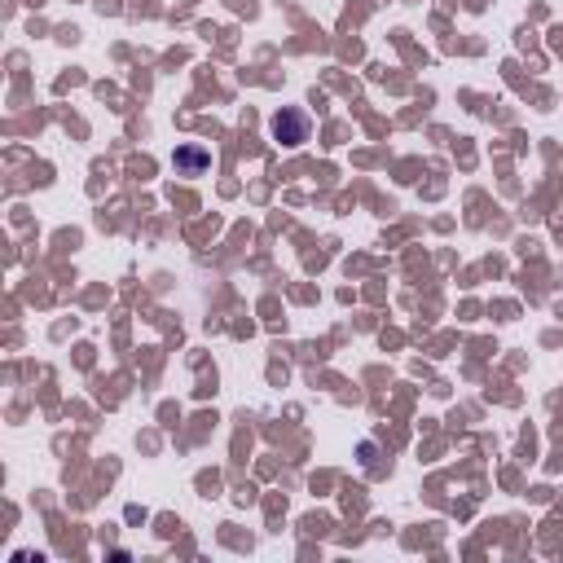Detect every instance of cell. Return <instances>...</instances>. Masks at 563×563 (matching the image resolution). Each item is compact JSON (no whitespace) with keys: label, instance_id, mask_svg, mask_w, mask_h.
I'll return each mask as SVG.
<instances>
[{"label":"cell","instance_id":"1","mask_svg":"<svg viewBox=\"0 0 563 563\" xmlns=\"http://www.w3.org/2000/svg\"><path fill=\"white\" fill-rule=\"evenodd\" d=\"M308 132H313V124H308V115L300 106H282L278 115H273V137L282 141V146H304L308 141Z\"/></svg>","mask_w":563,"mask_h":563},{"label":"cell","instance_id":"2","mask_svg":"<svg viewBox=\"0 0 563 563\" xmlns=\"http://www.w3.org/2000/svg\"><path fill=\"white\" fill-rule=\"evenodd\" d=\"M172 163H176V172L198 176V172L212 168V154H207L203 146H185V150H176V154H172Z\"/></svg>","mask_w":563,"mask_h":563}]
</instances>
